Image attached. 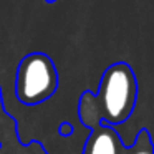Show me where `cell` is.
<instances>
[{
    "label": "cell",
    "mask_w": 154,
    "mask_h": 154,
    "mask_svg": "<svg viewBox=\"0 0 154 154\" xmlns=\"http://www.w3.org/2000/svg\"><path fill=\"white\" fill-rule=\"evenodd\" d=\"M101 116L109 124L124 123L136 104L137 81L128 63H114L103 73L98 94Z\"/></svg>",
    "instance_id": "cell-1"
},
{
    "label": "cell",
    "mask_w": 154,
    "mask_h": 154,
    "mask_svg": "<svg viewBox=\"0 0 154 154\" xmlns=\"http://www.w3.org/2000/svg\"><path fill=\"white\" fill-rule=\"evenodd\" d=\"M58 86V73L48 55L35 51L20 61L15 91L25 104H38L48 100Z\"/></svg>",
    "instance_id": "cell-2"
},
{
    "label": "cell",
    "mask_w": 154,
    "mask_h": 154,
    "mask_svg": "<svg viewBox=\"0 0 154 154\" xmlns=\"http://www.w3.org/2000/svg\"><path fill=\"white\" fill-rule=\"evenodd\" d=\"M85 154H121L119 136L111 128H96L86 143Z\"/></svg>",
    "instance_id": "cell-3"
},
{
    "label": "cell",
    "mask_w": 154,
    "mask_h": 154,
    "mask_svg": "<svg viewBox=\"0 0 154 154\" xmlns=\"http://www.w3.org/2000/svg\"><path fill=\"white\" fill-rule=\"evenodd\" d=\"M78 114H80V119L83 123V126L91 128V129L100 128L103 116H101L100 103H98L96 96L93 93H90V91L83 93V96L80 100V106H78Z\"/></svg>",
    "instance_id": "cell-4"
},
{
    "label": "cell",
    "mask_w": 154,
    "mask_h": 154,
    "mask_svg": "<svg viewBox=\"0 0 154 154\" xmlns=\"http://www.w3.org/2000/svg\"><path fill=\"white\" fill-rule=\"evenodd\" d=\"M129 154H152V152H151V149H149V147H146V149H143V147H139V149L133 151V152H129Z\"/></svg>",
    "instance_id": "cell-5"
},
{
    "label": "cell",
    "mask_w": 154,
    "mask_h": 154,
    "mask_svg": "<svg viewBox=\"0 0 154 154\" xmlns=\"http://www.w3.org/2000/svg\"><path fill=\"white\" fill-rule=\"evenodd\" d=\"M45 2H47V4H53L55 0H45Z\"/></svg>",
    "instance_id": "cell-6"
}]
</instances>
